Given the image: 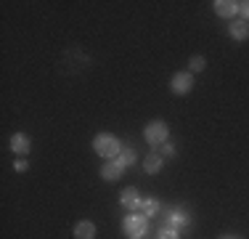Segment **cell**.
Wrapping results in <instances>:
<instances>
[{"label": "cell", "instance_id": "e0dca14e", "mask_svg": "<svg viewBox=\"0 0 249 239\" xmlns=\"http://www.w3.org/2000/svg\"><path fill=\"white\" fill-rule=\"evenodd\" d=\"M27 167H29V162H27L24 157H16V159H14V170H16V173H24Z\"/></svg>", "mask_w": 249, "mask_h": 239}, {"label": "cell", "instance_id": "5bb4252c", "mask_svg": "<svg viewBox=\"0 0 249 239\" xmlns=\"http://www.w3.org/2000/svg\"><path fill=\"white\" fill-rule=\"evenodd\" d=\"M117 162H120L122 167H130V165H135V162H138V157H135V152H133V149H122V152H120V157H117Z\"/></svg>", "mask_w": 249, "mask_h": 239}, {"label": "cell", "instance_id": "ffe728a7", "mask_svg": "<svg viewBox=\"0 0 249 239\" xmlns=\"http://www.w3.org/2000/svg\"><path fill=\"white\" fill-rule=\"evenodd\" d=\"M220 239H239V237H220Z\"/></svg>", "mask_w": 249, "mask_h": 239}, {"label": "cell", "instance_id": "3957f363", "mask_svg": "<svg viewBox=\"0 0 249 239\" xmlns=\"http://www.w3.org/2000/svg\"><path fill=\"white\" fill-rule=\"evenodd\" d=\"M167 136H170V128H167L164 120H151V122L143 128V139L149 141L154 149H159L162 143H167Z\"/></svg>", "mask_w": 249, "mask_h": 239}, {"label": "cell", "instance_id": "4fadbf2b", "mask_svg": "<svg viewBox=\"0 0 249 239\" xmlns=\"http://www.w3.org/2000/svg\"><path fill=\"white\" fill-rule=\"evenodd\" d=\"M141 213H143L146 218L157 215V213H159V202L154 199V197H143V202H141Z\"/></svg>", "mask_w": 249, "mask_h": 239}, {"label": "cell", "instance_id": "277c9868", "mask_svg": "<svg viewBox=\"0 0 249 239\" xmlns=\"http://www.w3.org/2000/svg\"><path fill=\"white\" fill-rule=\"evenodd\" d=\"M170 88H173L175 96H188L191 88H194V75L188 69L186 72H175L173 80H170Z\"/></svg>", "mask_w": 249, "mask_h": 239}, {"label": "cell", "instance_id": "d6986e66", "mask_svg": "<svg viewBox=\"0 0 249 239\" xmlns=\"http://www.w3.org/2000/svg\"><path fill=\"white\" fill-rule=\"evenodd\" d=\"M239 14H241V21H249V0L239 3Z\"/></svg>", "mask_w": 249, "mask_h": 239}, {"label": "cell", "instance_id": "6da1fadb", "mask_svg": "<svg viewBox=\"0 0 249 239\" xmlns=\"http://www.w3.org/2000/svg\"><path fill=\"white\" fill-rule=\"evenodd\" d=\"M93 152H96L98 157H104L106 162H109V159H117V157H120L122 143L117 141L111 133H98L96 139H93Z\"/></svg>", "mask_w": 249, "mask_h": 239}, {"label": "cell", "instance_id": "ac0fdd59", "mask_svg": "<svg viewBox=\"0 0 249 239\" xmlns=\"http://www.w3.org/2000/svg\"><path fill=\"white\" fill-rule=\"evenodd\" d=\"M159 239H178V231H175V229H167V226H164V229L159 231Z\"/></svg>", "mask_w": 249, "mask_h": 239}, {"label": "cell", "instance_id": "8fae6325", "mask_svg": "<svg viewBox=\"0 0 249 239\" xmlns=\"http://www.w3.org/2000/svg\"><path fill=\"white\" fill-rule=\"evenodd\" d=\"M162 162H164V159L159 157V152L154 149V152H149L143 157V170L146 173H159V170H162Z\"/></svg>", "mask_w": 249, "mask_h": 239}, {"label": "cell", "instance_id": "7c38bea8", "mask_svg": "<svg viewBox=\"0 0 249 239\" xmlns=\"http://www.w3.org/2000/svg\"><path fill=\"white\" fill-rule=\"evenodd\" d=\"M228 35H231V38H233V40H247L249 38V21H233V24H231V27H228Z\"/></svg>", "mask_w": 249, "mask_h": 239}, {"label": "cell", "instance_id": "7a4b0ae2", "mask_svg": "<svg viewBox=\"0 0 249 239\" xmlns=\"http://www.w3.org/2000/svg\"><path fill=\"white\" fill-rule=\"evenodd\" d=\"M122 231L130 239H143L146 231H149V220H146L143 213H130L127 218L122 220Z\"/></svg>", "mask_w": 249, "mask_h": 239}, {"label": "cell", "instance_id": "8992f818", "mask_svg": "<svg viewBox=\"0 0 249 239\" xmlns=\"http://www.w3.org/2000/svg\"><path fill=\"white\" fill-rule=\"evenodd\" d=\"M212 8H215V14L220 16V19H231V16L239 14V3H236V0H215Z\"/></svg>", "mask_w": 249, "mask_h": 239}, {"label": "cell", "instance_id": "ba28073f", "mask_svg": "<svg viewBox=\"0 0 249 239\" xmlns=\"http://www.w3.org/2000/svg\"><path fill=\"white\" fill-rule=\"evenodd\" d=\"M122 170H124V167L117 162V159H109V162H104V167H101V178L109 181V183H114V181H120Z\"/></svg>", "mask_w": 249, "mask_h": 239}, {"label": "cell", "instance_id": "52a82bcc", "mask_svg": "<svg viewBox=\"0 0 249 239\" xmlns=\"http://www.w3.org/2000/svg\"><path fill=\"white\" fill-rule=\"evenodd\" d=\"M29 146H32V141H29L27 133H14L11 136V152L14 154L24 157V154H29Z\"/></svg>", "mask_w": 249, "mask_h": 239}, {"label": "cell", "instance_id": "30bf717a", "mask_svg": "<svg viewBox=\"0 0 249 239\" xmlns=\"http://www.w3.org/2000/svg\"><path fill=\"white\" fill-rule=\"evenodd\" d=\"M96 223L93 220H80L74 226V239H96Z\"/></svg>", "mask_w": 249, "mask_h": 239}, {"label": "cell", "instance_id": "2e32d148", "mask_svg": "<svg viewBox=\"0 0 249 239\" xmlns=\"http://www.w3.org/2000/svg\"><path fill=\"white\" fill-rule=\"evenodd\" d=\"M157 152H159V157H162V159H170V157H175V146H173V143H162V146H159L157 149Z\"/></svg>", "mask_w": 249, "mask_h": 239}, {"label": "cell", "instance_id": "9a60e30c", "mask_svg": "<svg viewBox=\"0 0 249 239\" xmlns=\"http://www.w3.org/2000/svg\"><path fill=\"white\" fill-rule=\"evenodd\" d=\"M201 69H207V59L204 56H191L188 59V72H191V75H196V72H201Z\"/></svg>", "mask_w": 249, "mask_h": 239}, {"label": "cell", "instance_id": "9c48e42d", "mask_svg": "<svg viewBox=\"0 0 249 239\" xmlns=\"http://www.w3.org/2000/svg\"><path fill=\"white\" fill-rule=\"evenodd\" d=\"M188 223H191V218H188L186 210H170V215H167V229L180 231V229H186Z\"/></svg>", "mask_w": 249, "mask_h": 239}, {"label": "cell", "instance_id": "5b68a950", "mask_svg": "<svg viewBox=\"0 0 249 239\" xmlns=\"http://www.w3.org/2000/svg\"><path fill=\"white\" fill-rule=\"evenodd\" d=\"M141 202H143V197H141V191L135 186L122 189V194H120V205L122 207H127V210H133V213H141Z\"/></svg>", "mask_w": 249, "mask_h": 239}]
</instances>
